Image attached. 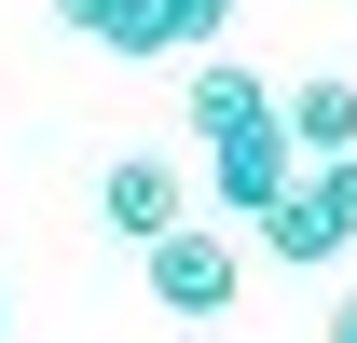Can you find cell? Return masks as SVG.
<instances>
[{"instance_id": "2", "label": "cell", "mask_w": 357, "mask_h": 343, "mask_svg": "<svg viewBox=\"0 0 357 343\" xmlns=\"http://www.w3.org/2000/svg\"><path fill=\"white\" fill-rule=\"evenodd\" d=\"M289 178H303V137H289V96L206 137V206H220V220H261L275 192H289Z\"/></svg>"}, {"instance_id": "5", "label": "cell", "mask_w": 357, "mask_h": 343, "mask_svg": "<svg viewBox=\"0 0 357 343\" xmlns=\"http://www.w3.org/2000/svg\"><path fill=\"white\" fill-rule=\"evenodd\" d=\"M275 96L289 83H261L248 55H192V96H178V110H192V151H206L220 124H248V110H275Z\"/></svg>"}, {"instance_id": "10", "label": "cell", "mask_w": 357, "mask_h": 343, "mask_svg": "<svg viewBox=\"0 0 357 343\" xmlns=\"http://www.w3.org/2000/svg\"><path fill=\"white\" fill-rule=\"evenodd\" d=\"M110 55H178V42H165V14H151V0H124V28H110Z\"/></svg>"}, {"instance_id": "11", "label": "cell", "mask_w": 357, "mask_h": 343, "mask_svg": "<svg viewBox=\"0 0 357 343\" xmlns=\"http://www.w3.org/2000/svg\"><path fill=\"white\" fill-rule=\"evenodd\" d=\"M330 343H357V289H344V302H330Z\"/></svg>"}, {"instance_id": "4", "label": "cell", "mask_w": 357, "mask_h": 343, "mask_svg": "<svg viewBox=\"0 0 357 343\" xmlns=\"http://www.w3.org/2000/svg\"><path fill=\"white\" fill-rule=\"evenodd\" d=\"M248 247H261V261H289V275H330V261H344V234H330V206H316L303 178H289V192L248 220Z\"/></svg>"}, {"instance_id": "6", "label": "cell", "mask_w": 357, "mask_h": 343, "mask_svg": "<svg viewBox=\"0 0 357 343\" xmlns=\"http://www.w3.org/2000/svg\"><path fill=\"white\" fill-rule=\"evenodd\" d=\"M289 137H303V165L357 151V83H344V69H316V83H289Z\"/></svg>"}, {"instance_id": "8", "label": "cell", "mask_w": 357, "mask_h": 343, "mask_svg": "<svg viewBox=\"0 0 357 343\" xmlns=\"http://www.w3.org/2000/svg\"><path fill=\"white\" fill-rule=\"evenodd\" d=\"M303 192H316V206H330V234H344V247H357V151H330V165H303Z\"/></svg>"}, {"instance_id": "9", "label": "cell", "mask_w": 357, "mask_h": 343, "mask_svg": "<svg viewBox=\"0 0 357 343\" xmlns=\"http://www.w3.org/2000/svg\"><path fill=\"white\" fill-rule=\"evenodd\" d=\"M42 14L69 28V42H96V55H110V28H124V0H42Z\"/></svg>"}, {"instance_id": "7", "label": "cell", "mask_w": 357, "mask_h": 343, "mask_svg": "<svg viewBox=\"0 0 357 343\" xmlns=\"http://www.w3.org/2000/svg\"><path fill=\"white\" fill-rule=\"evenodd\" d=\"M151 14H165L178 55H220V42H234V0H151Z\"/></svg>"}, {"instance_id": "3", "label": "cell", "mask_w": 357, "mask_h": 343, "mask_svg": "<svg viewBox=\"0 0 357 343\" xmlns=\"http://www.w3.org/2000/svg\"><path fill=\"white\" fill-rule=\"evenodd\" d=\"M96 220H110L124 247H151V234H178V220H206V165H165V151H110V165H96Z\"/></svg>"}, {"instance_id": "1", "label": "cell", "mask_w": 357, "mask_h": 343, "mask_svg": "<svg viewBox=\"0 0 357 343\" xmlns=\"http://www.w3.org/2000/svg\"><path fill=\"white\" fill-rule=\"evenodd\" d=\"M234 234H248V220H220V206H206V220H178V234H151V247H137V261H151V302H165V316H192V330H220L234 289H248Z\"/></svg>"}]
</instances>
